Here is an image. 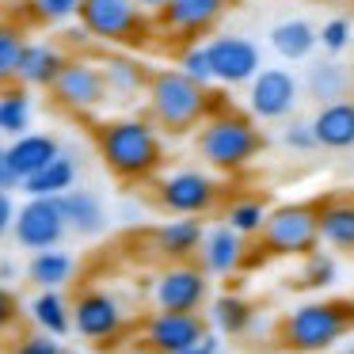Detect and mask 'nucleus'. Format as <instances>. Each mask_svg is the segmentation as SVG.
Instances as JSON below:
<instances>
[{"label": "nucleus", "instance_id": "f257e3e1", "mask_svg": "<svg viewBox=\"0 0 354 354\" xmlns=\"http://www.w3.org/2000/svg\"><path fill=\"white\" fill-rule=\"evenodd\" d=\"M95 149L111 176L122 183L153 179L164 164V138L149 118H111L95 130Z\"/></svg>", "mask_w": 354, "mask_h": 354}, {"label": "nucleus", "instance_id": "f03ea898", "mask_svg": "<svg viewBox=\"0 0 354 354\" xmlns=\"http://www.w3.org/2000/svg\"><path fill=\"white\" fill-rule=\"evenodd\" d=\"M145 100H149V122L164 133H176V138L198 130V122L209 115V88L194 84L179 69L149 73Z\"/></svg>", "mask_w": 354, "mask_h": 354}, {"label": "nucleus", "instance_id": "7ed1b4c3", "mask_svg": "<svg viewBox=\"0 0 354 354\" xmlns=\"http://www.w3.org/2000/svg\"><path fill=\"white\" fill-rule=\"evenodd\" d=\"M198 130V156L209 164L214 171H244L255 156L263 153L267 138L252 118L236 115V111H217V115L202 118Z\"/></svg>", "mask_w": 354, "mask_h": 354}, {"label": "nucleus", "instance_id": "20e7f679", "mask_svg": "<svg viewBox=\"0 0 354 354\" xmlns=\"http://www.w3.org/2000/svg\"><path fill=\"white\" fill-rule=\"evenodd\" d=\"M354 328V305L346 301H305L278 320V343L293 354L331 351Z\"/></svg>", "mask_w": 354, "mask_h": 354}, {"label": "nucleus", "instance_id": "39448f33", "mask_svg": "<svg viewBox=\"0 0 354 354\" xmlns=\"http://www.w3.org/2000/svg\"><path fill=\"white\" fill-rule=\"evenodd\" d=\"M80 31L107 46H141L149 42V19L133 0H80L77 8Z\"/></svg>", "mask_w": 354, "mask_h": 354}, {"label": "nucleus", "instance_id": "423d86ee", "mask_svg": "<svg viewBox=\"0 0 354 354\" xmlns=\"http://www.w3.org/2000/svg\"><path fill=\"white\" fill-rule=\"evenodd\" d=\"M263 252L282 255V259H305L320 248V225H316V206L293 202V206L267 209V221L259 229Z\"/></svg>", "mask_w": 354, "mask_h": 354}, {"label": "nucleus", "instance_id": "0eeeda50", "mask_svg": "<svg viewBox=\"0 0 354 354\" xmlns=\"http://www.w3.org/2000/svg\"><path fill=\"white\" fill-rule=\"evenodd\" d=\"M217 198H221V183L209 171H198V168L171 171V176H164L156 183V202L171 217H202L217 206Z\"/></svg>", "mask_w": 354, "mask_h": 354}, {"label": "nucleus", "instance_id": "6e6552de", "mask_svg": "<svg viewBox=\"0 0 354 354\" xmlns=\"http://www.w3.org/2000/svg\"><path fill=\"white\" fill-rule=\"evenodd\" d=\"M301 103V80L293 69H274L263 65L252 80H248V111L259 122H286Z\"/></svg>", "mask_w": 354, "mask_h": 354}, {"label": "nucleus", "instance_id": "1a4fd4ad", "mask_svg": "<svg viewBox=\"0 0 354 354\" xmlns=\"http://www.w3.org/2000/svg\"><path fill=\"white\" fill-rule=\"evenodd\" d=\"M209 301V274L194 267L191 259L171 263L168 270L153 278V305L160 313H202Z\"/></svg>", "mask_w": 354, "mask_h": 354}, {"label": "nucleus", "instance_id": "9d476101", "mask_svg": "<svg viewBox=\"0 0 354 354\" xmlns=\"http://www.w3.org/2000/svg\"><path fill=\"white\" fill-rule=\"evenodd\" d=\"M50 92H54L57 107L77 111V115L100 111L107 103V84H103L100 62H88V57H69L57 73V80L50 84Z\"/></svg>", "mask_w": 354, "mask_h": 354}, {"label": "nucleus", "instance_id": "9b49d317", "mask_svg": "<svg viewBox=\"0 0 354 354\" xmlns=\"http://www.w3.org/2000/svg\"><path fill=\"white\" fill-rule=\"evenodd\" d=\"M73 313V331L88 343H111L126 328V308L111 290H84L69 305Z\"/></svg>", "mask_w": 354, "mask_h": 354}, {"label": "nucleus", "instance_id": "f8f14e48", "mask_svg": "<svg viewBox=\"0 0 354 354\" xmlns=\"http://www.w3.org/2000/svg\"><path fill=\"white\" fill-rule=\"evenodd\" d=\"M206 57H209L214 84H225V88L248 84V80L263 69L259 46H255L252 39H244V35H217V39H209Z\"/></svg>", "mask_w": 354, "mask_h": 354}, {"label": "nucleus", "instance_id": "ddd939ff", "mask_svg": "<svg viewBox=\"0 0 354 354\" xmlns=\"http://www.w3.org/2000/svg\"><path fill=\"white\" fill-rule=\"evenodd\" d=\"M65 217L57 209V198H27L16 209V221H12V236L19 248L27 252H46L57 248L65 240Z\"/></svg>", "mask_w": 354, "mask_h": 354}, {"label": "nucleus", "instance_id": "4468645a", "mask_svg": "<svg viewBox=\"0 0 354 354\" xmlns=\"http://www.w3.org/2000/svg\"><path fill=\"white\" fill-rule=\"evenodd\" d=\"M206 331L209 328L202 320V313H160L156 308L145 320V346L153 354H179L187 346L202 343Z\"/></svg>", "mask_w": 354, "mask_h": 354}, {"label": "nucleus", "instance_id": "2eb2a0df", "mask_svg": "<svg viewBox=\"0 0 354 354\" xmlns=\"http://www.w3.org/2000/svg\"><path fill=\"white\" fill-rule=\"evenodd\" d=\"M229 12V0H168L160 8V27L179 39H198L209 35Z\"/></svg>", "mask_w": 354, "mask_h": 354}, {"label": "nucleus", "instance_id": "dca6fc26", "mask_svg": "<svg viewBox=\"0 0 354 354\" xmlns=\"http://www.w3.org/2000/svg\"><path fill=\"white\" fill-rule=\"evenodd\" d=\"M198 259H202V270H206V274L232 278L248 263V240L240 236V232H232L229 225H214V229L202 232Z\"/></svg>", "mask_w": 354, "mask_h": 354}, {"label": "nucleus", "instance_id": "f3484780", "mask_svg": "<svg viewBox=\"0 0 354 354\" xmlns=\"http://www.w3.org/2000/svg\"><path fill=\"white\" fill-rule=\"evenodd\" d=\"M57 209H62V217H65V229L84 236V240L103 236L107 225H111L103 198L95 191H84V187H69L65 194H57Z\"/></svg>", "mask_w": 354, "mask_h": 354}, {"label": "nucleus", "instance_id": "a211bd4d", "mask_svg": "<svg viewBox=\"0 0 354 354\" xmlns=\"http://www.w3.org/2000/svg\"><path fill=\"white\" fill-rule=\"evenodd\" d=\"M313 138L316 149H331V153H343V149H354V100H335V103H324L313 118Z\"/></svg>", "mask_w": 354, "mask_h": 354}, {"label": "nucleus", "instance_id": "6ab92c4d", "mask_svg": "<svg viewBox=\"0 0 354 354\" xmlns=\"http://www.w3.org/2000/svg\"><path fill=\"white\" fill-rule=\"evenodd\" d=\"M305 95L313 103H335V100H346L354 92V73L346 69L339 57H324V62H313L305 69Z\"/></svg>", "mask_w": 354, "mask_h": 354}, {"label": "nucleus", "instance_id": "aec40b11", "mask_svg": "<svg viewBox=\"0 0 354 354\" xmlns=\"http://www.w3.org/2000/svg\"><path fill=\"white\" fill-rule=\"evenodd\" d=\"M69 62V57L62 54V46H54V42H27L24 46V57H19V69H16V84L19 88H46L57 80V73H62V65Z\"/></svg>", "mask_w": 354, "mask_h": 354}, {"label": "nucleus", "instance_id": "412c9836", "mask_svg": "<svg viewBox=\"0 0 354 354\" xmlns=\"http://www.w3.org/2000/svg\"><path fill=\"white\" fill-rule=\"evenodd\" d=\"M202 232L206 229H202L198 217H171V221H164L160 229L153 232V248L168 263H183V259H191V255H198Z\"/></svg>", "mask_w": 354, "mask_h": 354}, {"label": "nucleus", "instance_id": "4be33fe9", "mask_svg": "<svg viewBox=\"0 0 354 354\" xmlns=\"http://www.w3.org/2000/svg\"><path fill=\"white\" fill-rule=\"evenodd\" d=\"M57 153H62L57 138H50V133H31V130L12 138V145H4V156H8L12 171L19 176V183H24L27 176H35L42 164H50Z\"/></svg>", "mask_w": 354, "mask_h": 354}, {"label": "nucleus", "instance_id": "5701e85b", "mask_svg": "<svg viewBox=\"0 0 354 354\" xmlns=\"http://www.w3.org/2000/svg\"><path fill=\"white\" fill-rule=\"evenodd\" d=\"M69 187H77V160H73V153H57L50 164H42L35 176H27L24 183H19V191L27 194V198H57V194H65Z\"/></svg>", "mask_w": 354, "mask_h": 354}, {"label": "nucleus", "instance_id": "b1692460", "mask_svg": "<svg viewBox=\"0 0 354 354\" xmlns=\"http://www.w3.org/2000/svg\"><path fill=\"white\" fill-rule=\"evenodd\" d=\"M252 316H255V305L244 297V293H217L214 301H209V313H206V320H209V328L217 331V335H225V339H240V335H248V328H252Z\"/></svg>", "mask_w": 354, "mask_h": 354}, {"label": "nucleus", "instance_id": "393cba45", "mask_svg": "<svg viewBox=\"0 0 354 354\" xmlns=\"http://www.w3.org/2000/svg\"><path fill=\"white\" fill-rule=\"evenodd\" d=\"M100 73H103V84H107V100L111 95L130 100V95L145 92V84H149V69L130 54H107L100 62Z\"/></svg>", "mask_w": 354, "mask_h": 354}, {"label": "nucleus", "instance_id": "a878e982", "mask_svg": "<svg viewBox=\"0 0 354 354\" xmlns=\"http://www.w3.org/2000/svg\"><path fill=\"white\" fill-rule=\"evenodd\" d=\"M267 39L282 62H308L316 50V27L308 19H282V24L270 27Z\"/></svg>", "mask_w": 354, "mask_h": 354}, {"label": "nucleus", "instance_id": "bb28decb", "mask_svg": "<svg viewBox=\"0 0 354 354\" xmlns=\"http://www.w3.org/2000/svg\"><path fill=\"white\" fill-rule=\"evenodd\" d=\"M316 225H320V244L335 252H354V202L316 206Z\"/></svg>", "mask_w": 354, "mask_h": 354}, {"label": "nucleus", "instance_id": "cd10ccee", "mask_svg": "<svg viewBox=\"0 0 354 354\" xmlns=\"http://www.w3.org/2000/svg\"><path fill=\"white\" fill-rule=\"evenodd\" d=\"M27 313H31L35 328L54 335V339L73 331V313H69V301H65L62 290H39L31 297V305H27Z\"/></svg>", "mask_w": 354, "mask_h": 354}, {"label": "nucleus", "instance_id": "c85d7f7f", "mask_svg": "<svg viewBox=\"0 0 354 354\" xmlns=\"http://www.w3.org/2000/svg\"><path fill=\"white\" fill-rule=\"evenodd\" d=\"M77 274V259L62 248H46V252H31V263H27V278H31L39 290H62V286L73 282Z\"/></svg>", "mask_w": 354, "mask_h": 354}, {"label": "nucleus", "instance_id": "c756f323", "mask_svg": "<svg viewBox=\"0 0 354 354\" xmlns=\"http://www.w3.org/2000/svg\"><path fill=\"white\" fill-rule=\"evenodd\" d=\"M31 130V95L27 88H4L0 92V133L4 138H19Z\"/></svg>", "mask_w": 354, "mask_h": 354}, {"label": "nucleus", "instance_id": "7c9ffc66", "mask_svg": "<svg viewBox=\"0 0 354 354\" xmlns=\"http://www.w3.org/2000/svg\"><path fill=\"white\" fill-rule=\"evenodd\" d=\"M263 221H267V206H263L259 198H236L229 209H225V225H229L232 232H240L244 240L259 236Z\"/></svg>", "mask_w": 354, "mask_h": 354}, {"label": "nucleus", "instance_id": "2f4dec72", "mask_svg": "<svg viewBox=\"0 0 354 354\" xmlns=\"http://www.w3.org/2000/svg\"><path fill=\"white\" fill-rule=\"evenodd\" d=\"M24 46H27V35L16 24H0V88L16 84V69H19V57H24Z\"/></svg>", "mask_w": 354, "mask_h": 354}, {"label": "nucleus", "instance_id": "473e14b6", "mask_svg": "<svg viewBox=\"0 0 354 354\" xmlns=\"http://www.w3.org/2000/svg\"><path fill=\"white\" fill-rule=\"evenodd\" d=\"M339 282V263L331 252H308L305 255V267H301V286L305 290H331Z\"/></svg>", "mask_w": 354, "mask_h": 354}, {"label": "nucleus", "instance_id": "72a5a7b5", "mask_svg": "<svg viewBox=\"0 0 354 354\" xmlns=\"http://www.w3.org/2000/svg\"><path fill=\"white\" fill-rule=\"evenodd\" d=\"M351 42H354V24L346 16H335L324 27H316V46H324V54H331V57H339Z\"/></svg>", "mask_w": 354, "mask_h": 354}, {"label": "nucleus", "instance_id": "f704fd0d", "mask_svg": "<svg viewBox=\"0 0 354 354\" xmlns=\"http://www.w3.org/2000/svg\"><path fill=\"white\" fill-rule=\"evenodd\" d=\"M179 73H187V77L194 80V84L209 88L214 84V73H209V57H206V42H191V46H183V54H179Z\"/></svg>", "mask_w": 354, "mask_h": 354}, {"label": "nucleus", "instance_id": "c9c22d12", "mask_svg": "<svg viewBox=\"0 0 354 354\" xmlns=\"http://www.w3.org/2000/svg\"><path fill=\"white\" fill-rule=\"evenodd\" d=\"M282 145L293 149V153H313L316 138H313V126L305 118H286V130H282Z\"/></svg>", "mask_w": 354, "mask_h": 354}, {"label": "nucleus", "instance_id": "e433bc0d", "mask_svg": "<svg viewBox=\"0 0 354 354\" xmlns=\"http://www.w3.org/2000/svg\"><path fill=\"white\" fill-rule=\"evenodd\" d=\"M31 8L46 24H65V19H77L80 0H31Z\"/></svg>", "mask_w": 354, "mask_h": 354}, {"label": "nucleus", "instance_id": "4c0bfd02", "mask_svg": "<svg viewBox=\"0 0 354 354\" xmlns=\"http://www.w3.org/2000/svg\"><path fill=\"white\" fill-rule=\"evenodd\" d=\"M12 354H62V343H57L54 335H46V331H35V335H27Z\"/></svg>", "mask_w": 354, "mask_h": 354}, {"label": "nucleus", "instance_id": "58836bf2", "mask_svg": "<svg viewBox=\"0 0 354 354\" xmlns=\"http://www.w3.org/2000/svg\"><path fill=\"white\" fill-rule=\"evenodd\" d=\"M16 316H19V301H16V293H12L8 286H0V331H8L12 324H16Z\"/></svg>", "mask_w": 354, "mask_h": 354}, {"label": "nucleus", "instance_id": "ea45409f", "mask_svg": "<svg viewBox=\"0 0 354 354\" xmlns=\"http://www.w3.org/2000/svg\"><path fill=\"white\" fill-rule=\"evenodd\" d=\"M12 221H16V202H12V191H0V236L12 232Z\"/></svg>", "mask_w": 354, "mask_h": 354}, {"label": "nucleus", "instance_id": "a19ab883", "mask_svg": "<svg viewBox=\"0 0 354 354\" xmlns=\"http://www.w3.org/2000/svg\"><path fill=\"white\" fill-rule=\"evenodd\" d=\"M0 191H19V176L12 171L8 156H4V145H0Z\"/></svg>", "mask_w": 354, "mask_h": 354}, {"label": "nucleus", "instance_id": "79ce46f5", "mask_svg": "<svg viewBox=\"0 0 354 354\" xmlns=\"http://www.w3.org/2000/svg\"><path fill=\"white\" fill-rule=\"evenodd\" d=\"M179 354H221V335H202V343H194V346H187V351H179Z\"/></svg>", "mask_w": 354, "mask_h": 354}, {"label": "nucleus", "instance_id": "37998d69", "mask_svg": "<svg viewBox=\"0 0 354 354\" xmlns=\"http://www.w3.org/2000/svg\"><path fill=\"white\" fill-rule=\"evenodd\" d=\"M133 4H138V8L145 12V16H160V8L168 4V0H133Z\"/></svg>", "mask_w": 354, "mask_h": 354}, {"label": "nucleus", "instance_id": "c03bdc74", "mask_svg": "<svg viewBox=\"0 0 354 354\" xmlns=\"http://www.w3.org/2000/svg\"><path fill=\"white\" fill-rule=\"evenodd\" d=\"M16 274H19V267H16V263H12V259H0V286H4V282H12Z\"/></svg>", "mask_w": 354, "mask_h": 354}, {"label": "nucleus", "instance_id": "a18cd8bd", "mask_svg": "<svg viewBox=\"0 0 354 354\" xmlns=\"http://www.w3.org/2000/svg\"><path fill=\"white\" fill-rule=\"evenodd\" d=\"M62 354H80V351H65V346H62Z\"/></svg>", "mask_w": 354, "mask_h": 354}, {"label": "nucleus", "instance_id": "49530a36", "mask_svg": "<svg viewBox=\"0 0 354 354\" xmlns=\"http://www.w3.org/2000/svg\"><path fill=\"white\" fill-rule=\"evenodd\" d=\"M346 354H354V343H351V346H346Z\"/></svg>", "mask_w": 354, "mask_h": 354}, {"label": "nucleus", "instance_id": "de8ad7c7", "mask_svg": "<svg viewBox=\"0 0 354 354\" xmlns=\"http://www.w3.org/2000/svg\"><path fill=\"white\" fill-rule=\"evenodd\" d=\"M305 4H316V0H305Z\"/></svg>", "mask_w": 354, "mask_h": 354}]
</instances>
